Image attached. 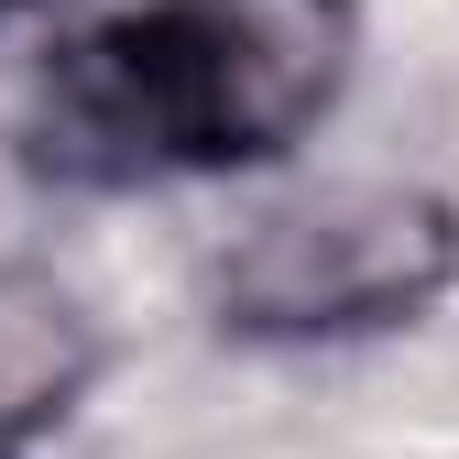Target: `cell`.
Wrapping results in <instances>:
<instances>
[{"mask_svg": "<svg viewBox=\"0 0 459 459\" xmlns=\"http://www.w3.org/2000/svg\"><path fill=\"white\" fill-rule=\"evenodd\" d=\"M361 66V0H132L55 44L33 164L55 186H176L284 164Z\"/></svg>", "mask_w": 459, "mask_h": 459, "instance_id": "6da1fadb", "label": "cell"}, {"mask_svg": "<svg viewBox=\"0 0 459 459\" xmlns=\"http://www.w3.org/2000/svg\"><path fill=\"white\" fill-rule=\"evenodd\" d=\"M459 197L416 176H317L263 197L208 263V317L252 351H351L448 307Z\"/></svg>", "mask_w": 459, "mask_h": 459, "instance_id": "7a4b0ae2", "label": "cell"}, {"mask_svg": "<svg viewBox=\"0 0 459 459\" xmlns=\"http://www.w3.org/2000/svg\"><path fill=\"white\" fill-rule=\"evenodd\" d=\"M22 12H33V0H0V22H22Z\"/></svg>", "mask_w": 459, "mask_h": 459, "instance_id": "277c9868", "label": "cell"}, {"mask_svg": "<svg viewBox=\"0 0 459 459\" xmlns=\"http://www.w3.org/2000/svg\"><path fill=\"white\" fill-rule=\"evenodd\" d=\"M109 372V328L44 263H0V459H33Z\"/></svg>", "mask_w": 459, "mask_h": 459, "instance_id": "3957f363", "label": "cell"}]
</instances>
